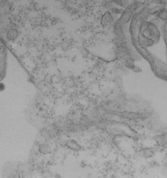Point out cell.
<instances>
[{
    "mask_svg": "<svg viewBox=\"0 0 167 178\" xmlns=\"http://www.w3.org/2000/svg\"><path fill=\"white\" fill-rule=\"evenodd\" d=\"M39 150L40 152L45 154H49L51 152V148L49 145L43 144L40 146Z\"/></svg>",
    "mask_w": 167,
    "mask_h": 178,
    "instance_id": "obj_4",
    "label": "cell"
},
{
    "mask_svg": "<svg viewBox=\"0 0 167 178\" xmlns=\"http://www.w3.org/2000/svg\"><path fill=\"white\" fill-rule=\"evenodd\" d=\"M6 35L7 38L9 40H14L17 37V31L15 29H10L8 31Z\"/></svg>",
    "mask_w": 167,
    "mask_h": 178,
    "instance_id": "obj_2",
    "label": "cell"
},
{
    "mask_svg": "<svg viewBox=\"0 0 167 178\" xmlns=\"http://www.w3.org/2000/svg\"><path fill=\"white\" fill-rule=\"evenodd\" d=\"M66 145L70 149L76 150H78L81 149V147L76 141L74 140H69L66 143Z\"/></svg>",
    "mask_w": 167,
    "mask_h": 178,
    "instance_id": "obj_3",
    "label": "cell"
},
{
    "mask_svg": "<svg viewBox=\"0 0 167 178\" xmlns=\"http://www.w3.org/2000/svg\"><path fill=\"white\" fill-rule=\"evenodd\" d=\"M145 27L146 29H143V36L149 39L154 41H156L158 39L159 37L160 34L158 30L157 29L154 25L148 23L145 24Z\"/></svg>",
    "mask_w": 167,
    "mask_h": 178,
    "instance_id": "obj_1",
    "label": "cell"
},
{
    "mask_svg": "<svg viewBox=\"0 0 167 178\" xmlns=\"http://www.w3.org/2000/svg\"><path fill=\"white\" fill-rule=\"evenodd\" d=\"M159 17L162 19H166V11L164 10L159 13Z\"/></svg>",
    "mask_w": 167,
    "mask_h": 178,
    "instance_id": "obj_5",
    "label": "cell"
}]
</instances>
